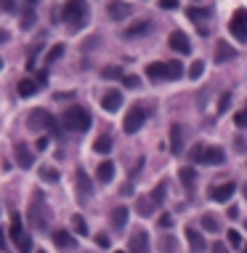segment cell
Masks as SVG:
<instances>
[{"instance_id": "1", "label": "cell", "mask_w": 247, "mask_h": 253, "mask_svg": "<svg viewBox=\"0 0 247 253\" xmlns=\"http://www.w3.org/2000/svg\"><path fill=\"white\" fill-rule=\"evenodd\" d=\"M88 16H90V5L88 0H67L61 8V19L69 24V30H82L88 24Z\"/></svg>"}, {"instance_id": "2", "label": "cell", "mask_w": 247, "mask_h": 253, "mask_svg": "<svg viewBox=\"0 0 247 253\" xmlns=\"http://www.w3.org/2000/svg\"><path fill=\"white\" fill-rule=\"evenodd\" d=\"M90 123H93L90 112L80 104H72L69 109H64V115H61V126L67 131H75V133H85L90 128Z\"/></svg>"}, {"instance_id": "3", "label": "cell", "mask_w": 247, "mask_h": 253, "mask_svg": "<svg viewBox=\"0 0 247 253\" xmlns=\"http://www.w3.org/2000/svg\"><path fill=\"white\" fill-rule=\"evenodd\" d=\"M27 128L29 131H43V128H48L54 136H61V128H58L56 118L48 112V109H32L29 120H27Z\"/></svg>"}, {"instance_id": "4", "label": "cell", "mask_w": 247, "mask_h": 253, "mask_svg": "<svg viewBox=\"0 0 247 253\" xmlns=\"http://www.w3.org/2000/svg\"><path fill=\"white\" fill-rule=\"evenodd\" d=\"M146 115H149V112H146L144 107H141V104H136V107L131 109V112L125 115V120H122V131H125L128 136L138 133V131H141V126L146 123Z\"/></svg>"}, {"instance_id": "5", "label": "cell", "mask_w": 247, "mask_h": 253, "mask_svg": "<svg viewBox=\"0 0 247 253\" xmlns=\"http://www.w3.org/2000/svg\"><path fill=\"white\" fill-rule=\"evenodd\" d=\"M229 32L237 37L239 43L247 45V8H237L234 16L229 19Z\"/></svg>"}, {"instance_id": "6", "label": "cell", "mask_w": 247, "mask_h": 253, "mask_svg": "<svg viewBox=\"0 0 247 253\" xmlns=\"http://www.w3.org/2000/svg\"><path fill=\"white\" fill-rule=\"evenodd\" d=\"M29 216H32V221H35V226H40V229L48 226L51 211L43 205V194H35V200H32V208H29Z\"/></svg>"}, {"instance_id": "7", "label": "cell", "mask_w": 247, "mask_h": 253, "mask_svg": "<svg viewBox=\"0 0 247 253\" xmlns=\"http://www.w3.org/2000/svg\"><path fill=\"white\" fill-rule=\"evenodd\" d=\"M128 248H131V253H152L146 229H133L131 240H128Z\"/></svg>"}, {"instance_id": "8", "label": "cell", "mask_w": 247, "mask_h": 253, "mask_svg": "<svg viewBox=\"0 0 247 253\" xmlns=\"http://www.w3.org/2000/svg\"><path fill=\"white\" fill-rule=\"evenodd\" d=\"M14 158H16L19 168H24V171H29V168L35 165V155H32V149L24 144V141H16L14 144Z\"/></svg>"}, {"instance_id": "9", "label": "cell", "mask_w": 247, "mask_h": 253, "mask_svg": "<svg viewBox=\"0 0 247 253\" xmlns=\"http://www.w3.org/2000/svg\"><path fill=\"white\" fill-rule=\"evenodd\" d=\"M107 14L112 22H122V19H128L133 14V8L128 3H122V0H109V5H107Z\"/></svg>"}, {"instance_id": "10", "label": "cell", "mask_w": 247, "mask_h": 253, "mask_svg": "<svg viewBox=\"0 0 247 253\" xmlns=\"http://www.w3.org/2000/svg\"><path fill=\"white\" fill-rule=\"evenodd\" d=\"M237 192V184L234 181H226V184H220V187H210V200H216V203H229L231 200V194Z\"/></svg>"}, {"instance_id": "11", "label": "cell", "mask_w": 247, "mask_h": 253, "mask_svg": "<svg viewBox=\"0 0 247 253\" xmlns=\"http://www.w3.org/2000/svg\"><path fill=\"white\" fill-rule=\"evenodd\" d=\"M170 48L175 51V54H189L192 51V43H189V37H186V32H181V30H175V32H170Z\"/></svg>"}, {"instance_id": "12", "label": "cell", "mask_w": 247, "mask_h": 253, "mask_svg": "<svg viewBox=\"0 0 247 253\" xmlns=\"http://www.w3.org/2000/svg\"><path fill=\"white\" fill-rule=\"evenodd\" d=\"M146 77H152V80H170L167 62H152V64H146Z\"/></svg>"}, {"instance_id": "13", "label": "cell", "mask_w": 247, "mask_h": 253, "mask_svg": "<svg viewBox=\"0 0 247 253\" xmlns=\"http://www.w3.org/2000/svg\"><path fill=\"white\" fill-rule=\"evenodd\" d=\"M186 240H189V245H192V253H205L207 243H205V237H202V232H199V229L186 226Z\"/></svg>"}, {"instance_id": "14", "label": "cell", "mask_w": 247, "mask_h": 253, "mask_svg": "<svg viewBox=\"0 0 247 253\" xmlns=\"http://www.w3.org/2000/svg\"><path fill=\"white\" fill-rule=\"evenodd\" d=\"M101 107L107 109V112H117V109L122 107V94L120 91H107V94L101 96Z\"/></svg>"}, {"instance_id": "15", "label": "cell", "mask_w": 247, "mask_h": 253, "mask_svg": "<svg viewBox=\"0 0 247 253\" xmlns=\"http://www.w3.org/2000/svg\"><path fill=\"white\" fill-rule=\"evenodd\" d=\"M146 32H152V22H149V19L131 24V27L122 32V37H125V40H133V37H141V35H146Z\"/></svg>"}, {"instance_id": "16", "label": "cell", "mask_w": 247, "mask_h": 253, "mask_svg": "<svg viewBox=\"0 0 247 253\" xmlns=\"http://www.w3.org/2000/svg\"><path fill=\"white\" fill-rule=\"evenodd\" d=\"M170 152L175 158L184 155V128L181 126H170Z\"/></svg>"}, {"instance_id": "17", "label": "cell", "mask_w": 247, "mask_h": 253, "mask_svg": "<svg viewBox=\"0 0 247 253\" xmlns=\"http://www.w3.org/2000/svg\"><path fill=\"white\" fill-rule=\"evenodd\" d=\"M223 163H226V149L223 147H207L202 165H223Z\"/></svg>"}, {"instance_id": "18", "label": "cell", "mask_w": 247, "mask_h": 253, "mask_svg": "<svg viewBox=\"0 0 247 253\" xmlns=\"http://www.w3.org/2000/svg\"><path fill=\"white\" fill-rule=\"evenodd\" d=\"M114 173H117V168L112 160H104V163H99V168H96V179L101 181V184H109V181L114 179Z\"/></svg>"}, {"instance_id": "19", "label": "cell", "mask_w": 247, "mask_h": 253, "mask_svg": "<svg viewBox=\"0 0 247 253\" xmlns=\"http://www.w3.org/2000/svg\"><path fill=\"white\" fill-rule=\"evenodd\" d=\"M234 56H237L234 45H229L226 40H218V45H216V62L218 64H226V62H231Z\"/></svg>"}, {"instance_id": "20", "label": "cell", "mask_w": 247, "mask_h": 253, "mask_svg": "<svg viewBox=\"0 0 247 253\" xmlns=\"http://www.w3.org/2000/svg\"><path fill=\"white\" fill-rule=\"evenodd\" d=\"M77 194H80L82 200L93 194V187H90V179H88V173L82 171V168L77 171Z\"/></svg>"}, {"instance_id": "21", "label": "cell", "mask_w": 247, "mask_h": 253, "mask_svg": "<svg viewBox=\"0 0 247 253\" xmlns=\"http://www.w3.org/2000/svg\"><path fill=\"white\" fill-rule=\"evenodd\" d=\"M54 243L58 245V248H67V251H72V248H77L75 237L69 235V232H64V229H58V232H54Z\"/></svg>"}, {"instance_id": "22", "label": "cell", "mask_w": 247, "mask_h": 253, "mask_svg": "<svg viewBox=\"0 0 247 253\" xmlns=\"http://www.w3.org/2000/svg\"><path fill=\"white\" fill-rule=\"evenodd\" d=\"M128 216H131V211H128L125 205H117V208L112 211V226L114 229H122V226L128 224Z\"/></svg>"}, {"instance_id": "23", "label": "cell", "mask_w": 247, "mask_h": 253, "mask_svg": "<svg viewBox=\"0 0 247 253\" xmlns=\"http://www.w3.org/2000/svg\"><path fill=\"white\" fill-rule=\"evenodd\" d=\"M37 88H40V86H37L32 77H24V80H19V88L16 91H19V96H22V99H29L32 94H37Z\"/></svg>"}, {"instance_id": "24", "label": "cell", "mask_w": 247, "mask_h": 253, "mask_svg": "<svg viewBox=\"0 0 247 253\" xmlns=\"http://www.w3.org/2000/svg\"><path fill=\"white\" fill-rule=\"evenodd\" d=\"M178 176H181V181H184V187H186V190H192V187H194V181H197V171H194L192 165H184V168L178 171Z\"/></svg>"}, {"instance_id": "25", "label": "cell", "mask_w": 247, "mask_h": 253, "mask_svg": "<svg viewBox=\"0 0 247 253\" xmlns=\"http://www.w3.org/2000/svg\"><path fill=\"white\" fill-rule=\"evenodd\" d=\"M199 224H202L205 232H218V229H220V219L216 216V213H205Z\"/></svg>"}, {"instance_id": "26", "label": "cell", "mask_w": 247, "mask_h": 253, "mask_svg": "<svg viewBox=\"0 0 247 253\" xmlns=\"http://www.w3.org/2000/svg\"><path fill=\"white\" fill-rule=\"evenodd\" d=\"M93 149L99 155H109L112 152V136H99V139L93 141Z\"/></svg>"}, {"instance_id": "27", "label": "cell", "mask_w": 247, "mask_h": 253, "mask_svg": "<svg viewBox=\"0 0 247 253\" xmlns=\"http://www.w3.org/2000/svg\"><path fill=\"white\" fill-rule=\"evenodd\" d=\"M186 14L194 24L197 22H205V19H210V8H197V5H192V8H186Z\"/></svg>"}, {"instance_id": "28", "label": "cell", "mask_w": 247, "mask_h": 253, "mask_svg": "<svg viewBox=\"0 0 247 253\" xmlns=\"http://www.w3.org/2000/svg\"><path fill=\"white\" fill-rule=\"evenodd\" d=\"M160 251L162 253H178V240H175L173 235H165L160 240Z\"/></svg>"}, {"instance_id": "29", "label": "cell", "mask_w": 247, "mask_h": 253, "mask_svg": "<svg viewBox=\"0 0 247 253\" xmlns=\"http://www.w3.org/2000/svg\"><path fill=\"white\" fill-rule=\"evenodd\" d=\"M11 237H14V243L19 237H24V226H22V216H19V213L11 216Z\"/></svg>"}, {"instance_id": "30", "label": "cell", "mask_w": 247, "mask_h": 253, "mask_svg": "<svg viewBox=\"0 0 247 253\" xmlns=\"http://www.w3.org/2000/svg\"><path fill=\"white\" fill-rule=\"evenodd\" d=\"M136 211H138V216H152L154 208H152V197H138V203H136Z\"/></svg>"}, {"instance_id": "31", "label": "cell", "mask_w": 247, "mask_h": 253, "mask_svg": "<svg viewBox=\"0 0 247 253\" xmlns=\"http://www.w3.org/2000/svg\"><path fill=\"white\" fill-rule=\"evenodd\" d=\"M101 77H104V80H122L125 75H122V67H104Z\"/></svg>"}, {"instance_id": "32", "label": "cell", "mask_w": 247, "mask_h": 253, "mask_svg": "<svg viewBox=\"0 0 247 253\" xmlns=\"http://www.w3.org/2000/svg\"><path fill=\"white\" fill-rule=\"evenodd\" d=\"M205 152H207V144H194V149L189 152V160L192 163H205Z\"/></svg>"}, {"instance_id": "33", "label": "cell", "mask_w": 247, "mask_h": 253, "mask_svg": "<svg viewBox=\"0 0 247 253\" xmlns=\"http://www.w3.org/2000/svg\"><path fill=\"white\" fill-rule=\"evenodd\" d=\"M72 229H75L80 237H85V235H88V224H85V219H82L80 213H77V216H72Z\"/></svg>"}, {"instance_id": "34", "label": "cell", "mask_w": 247, "mask_h": 253, "mask_svg": "<svg viewBox=\"0 0 247 253\" xmlns=\"http://www.w3.org/2000/svg\"><path fill=\"white\" fill-rule=\"evenodd\" d=\"M64 56V43H56L54 48L48 51V56H45V64H54V62H58Z\"/></svg>"}, {"instance_id": "35", "label": "cell", "mask_w": 247, "mask_h": 253, "mask_svg": "<svg viewBox=\"0 0 247 253\" xmlns=\"http://www.w3.org/2000/svg\"><path fill=\"white\" fill-rule=\"evenodd\" d=\"M165 192H167V181H162V184H157V190H154L149 197H152L154 205H162V200H165Z\"/></svg>"}, {"instance_id": "36", "label": "cell", "mask_w": 247, "mask_h": 253, "mask_svg": "<svg viewBox=\"0 0 247 253\" xmlns=\"http://www.w3.org/2000/svg\"><path fill=\"white\" fill-rule=\"evenodd\" d=\"M16 251H19V253H32V237H29V235L19 237V240H16Z\"/></svg>"}, {"instance_id": "37", "label": "cell", "mask_w": 247, "mask_h": 253, "mask_svg": "<svg viewBox=\"0 0 247 253\" xmlns=\"http://www.w3.org/2000/svg\"><path fill=\"white\" fill-rule=\"evenodd\" d=\"M167 69H170V80H178V77L184 75V64H181L178 59H175V62H167Z\"/></svg>"}, {"instance_id": "38", "label": "cell", "mask_w": 247, "mask_h": 253, "mask_svg": "<svg viewBox=\"0 0 247 253\" xmlns=\"http://www.w3.org/2000/svg\"><path fill=\"white\" fill-rule=\"evenodd\" d=\"M40 179L43 181H54V184H56V181H58V171H56V168L45 165V168H40Z\"/></svg>"}, {"instance_id": "39", "label": "cell", "mask_w": 247, "mask_h": 253, "mask_svg": "<svg viewBox=\"0 0 247 253\" xmlns=\"http://www.w3.org/2000/svg\"><path fill=\"white\" fill-rule=\"evenodd\" d=\"M32 24H35V11L27 8V11H24V16H22V30H29Z\"/></svg>"}, {"instance_id": "40", "label": "cell", "mask_w": 247, "mask_h": 253, "mask_svg": "<svg viewBox=\"0 0 247 253\" xmlns=\"http://www.w3.org/2000/svg\"><path fill=\"white\" fill-rule=\"evenodd\" d=\"M202 72H205V62L197 59V62H194L192 67H189V75L194 77V80H197V77H202Z\"/></svg>"}, {"instance_id": "41", "label": "cell", "mask_w": 247, "mask_h": 253, "mask_svg": "<svg viewBox=\"0 0 247 253\" xmlns=\"http://www.w3.org/2000/svg\"><path fill=\"white\" fill-rule=\"evenodd\" d=\"M229 107H231V94H229V91H226V94L220 96V101H218V115H223V112H226V109H229Z\"/></svg>"}, {"instance_id": "42", "label": "cell", "mask_w": 247, "mask_h": 253, "mask_svg": "<svg viewBox=\"0 0 247 253\" xmlns=\"http://www.w3.org/2000/svg\"><path fill=\"white\" fill-rule=\"evenodd\" d=\"M0 11L3 14H16V0H0Z\"/></svg>"}, {"instance_id": "43", "label": "cell", "mask_w": 247, "mask_h": 253, "mask_svg": "<svg viewBox=\"0 0 247 253\" xmlns=\"http://www.w3.org/2000/svg\"><path fill=\"white\" fill-rule=\"evenodd\" d=\"M229 245H231V248H242V235H239L237 229L229 232Z\"/></svg>"}, {"instance_id": "44", "label": "cell", "mask_w": 247, "mask_h": 253, "mask_svg": "<svg viewBox=\"0 0 247 253\" xmlns=\"http://www.w3.org/2000/svg\"><path fill=\"white\" fill-rule=\"evenodd\" d=\"M234 123H237V128H242V131H247V109H242V112H237V118H234Z\"/></svg>"}, {"instance_id": "45", "label": "cell", "mask_w": 247, "mask_h": 253, "mask_svg": "<svg viewBox=\"0 0 247 253\" xmlns=\"http://www.w3.org/2000/svg\"><path fill=\"white\" fill-rule=\"evenodd\" d=\"M122 83H125V88H138L141 86V80L136 75H125V77H122Z\"/></svg>"}, {"instance_id": "46", "label": "cell", "mask_w": 247, "mask_h": 253, "mask_svg": "<svg viewBox=\"0 0 247 253\" xmlns=\"http://www.w3.org/2000/svg\"><path fill=\"white\" fill-rule=\"evenodd\" d=\"M234 147H237L239 155H245L247 152V139H245V136H237V139H234Z\"/></svg>"}, {"instance_id": "47", "label": "cell", "mask_w": 247, "mask_h": 253, "mask_svg": "<svg viewBox=\"0 0 247 253\" xmlns=\"http://www.w3.org/2000/svg\"><path fill=\"white\" fill-rule=\"evenodd\" d=\"M160 226H162V229H170V226H173V216H170V213H162V216H160V221H157Z\"/></svg>"}, {"instance_id": "48", "label": "cell", "mask_w": 247, "mask_h": 253, "mask_svg": "<svg viewBox=\"0 0 247 253\" xmlns=\"http://www.w3.org/2000/svg\"><path fill=\"white\" fill-rule=\"evenodd\" d=\"M160 8H165V11H175V8H178V0H160Z\"/></svg>"}, {"instance_id": "49", "label": "cell", "mask_w": 247, "mask_h": 253, "mask_svg": "<svg viewBox=\"0 0 247 253\" xmlns=\"http://www.w3.org/2000/svg\"><path fill=\"white\" fill-rule=\"evenodd\" d=\"M35 83H37V86H45V83H48V72H45V69H40V72H37V77H35Z\"/></svg>"}, {"instance_id": "50", "label": "cell", "mask_w": 247, "mask_h": 253, "mask_svg": "<svg viewBox=\"0 0 247 253\" xmlns=\"http://www.w3.org/2000/svg\"><path fill=\"white\" fill-rule=\"evenodd\" d=\"M96 245H99V248H109V237L107 235H96Z\"/></svg>"}, {"instance_id": "51", "label": "cell", "mask_w": 247, "mask_h": 253, "mask_svg": "<svg viewBox=\"0 0 247 253\" xmlns=\"http://www.w3.org/2000/svg\"><path fill=\"white\" fill-rule=\"evenodd\" d=\"M213 248V253H229V248H226L223 243H216V245H210Z\"/></svg>"}, {"instance_id": "52", "label": "cell", "mask_w": 247, "mask_h": 253, "mask_svg": "<svg viewBox=\"0 0 247 253\" xmlns=\"http://www.w3.org/2000/svg\"><path fill=\"white\" fill-rule=\"evenodd\" d=\"M45 147H48V136H40V139H37V152H43Z\"/></svg>"}, {"instance_id": "53", "label": "cell", "mask_w": 247, "mask_h": 253, "mask_svg": "<svg viewBox=\"0 0 247 253\" xmlns=\"http://www.w3.org/2000/svg\"><path fill=\"white\" fill-rule=\"evenodd\" d=\"M0 251H5V232H3V226H0Z\"/></svg>"}, {"instance_id": "54", "label": "cell", "mask_w": 247, "mask_h": 253, "mask_svg": "<svg viewBox=\"0 0 247 253\" xmlns=\"http://www.w3.org/2000/svg\"><path fill=\"white\" fill-rule=\"evenodd\" d=\"M8 37H11L8 32H5V30H0V43H8Z\"/></svg>"}, {"instance_id": "55", "label": "cell", "mask_w": 247, "mask_h": 253, "mask_svg": "<svg viewBox=\"0 0 247 253\" xmlns=\"http://www.w3.org/2000/svg\"><path fill=\"white\" fill-rule=\"evenodd\" d=\"M239 216V211L237 208H234V205H231V208H229V219H237Z\"/></svg>"}, {"instance_id": "56", "label": "cell", "mask_w": 247, "mask_h": 253, "mask_svg": "<svg viewBox=\"0 0 247 253\" xmlns=\"http://www.w3.org/2000/svg\"><path fill=\"white\" fill-rule=\"evenodd\" d=\"M0 69H3V59H0Z\"/></svg>"}, {"instance_id": "57", "label": "cell", "mask_w": 247, "mask_h": 253, "mask_svg": "<svg viewBox=\"0 0 247 253\" xmlns=\"http://www.w3.org/2000/svg\"><path fill=\"white\" fill-rule=\"evenodd\" d=\"M245 197H247V190H245Z\"/></svg>"}, {"instance_id": "58", "label": "cell", "mask_w": 247, "mask_h": 253, "mask_svg": "<svg viewBox=\"0 0 247 253\" xmlns=\"http://www.w3.org/2000/svg\"><path fill=\"white\" fill-rule=\"evenodd\" d=\"M245 253H247V245H245Z\"/></svg>"}, {"instance_id": "59", "label": "cell", "mask_w": 247, "mask_h": 253, "mask_svg": "<svg viewBox=\"0 0 247 253\" xmlns=\"http://www.w3.org/2000/svg\"><path fill=\"white\" fill-rule=\"evenodd\" d=\"M117 253H122V251H117Z\"/></svg>"}, {"instance_id": "60", "label": "cell", "mask_w": 247, "mask_h": 253, "mask_svg": "<svg viewBox=\"0 0 247 253\" xmlns=\"http://www.w3.org/2000/svg\"><path fill=\"white\" fill-rule=\"evenodd\" d=\"M37 253H43V251H37Z\"/></svg>"}, {"instance_id": "61", "label": "cell", "mask_w": 247, "mask_h": 253, "mask_svg": "<svg viewBox=\"0 0 247 253\" xmlns=\"http://www.w3.org/2000/svg\"><path fill=\"white\" fill-rule=\"evenodd\" d=\"M245 226H247V221H245Z\"/></svg>"}]
</instances>
